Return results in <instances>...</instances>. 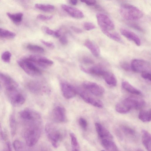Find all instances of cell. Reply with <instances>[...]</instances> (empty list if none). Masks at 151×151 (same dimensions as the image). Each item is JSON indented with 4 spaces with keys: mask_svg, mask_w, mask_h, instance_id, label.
Here are the masks:
<instances>
[{
    "mask_svg": "<svg viewBox=\"0 0 151 151\" xmlns=\"http://www.w3.org/2000/svg\"><path fill=\"white\" fill-rule=\"evenodd\" d=\"M9 123L11 134L13 137L15 134L17 129V122L14 113H12L10 116Z\"/></svg>",
    "mask_w": 151,
    "mask_h": 151,
    "instance_id": "25",
    "label": "cell"
},
{
    "mask_svg": "<svg viewBox=\"0 0 151 151\" xmlns=\"http://www.w3.org/2000/svg\"><path fill=\"white\" fill-rule=\"evenodd\" d=\"M115 133L116 136L118 138H119L120 140L122 139V135L120 132L119 130H115Z\"/></svg>",
    "mask_w": 151,
    "mask_h": 151,
    "instance_id": "49",
    "label": "cell"
},
{
    "mask_svg": "<svg viewBox=\"0 0 151 151\" xmlns=\"http://www.w3.org/2000/svg\"><path fill=\"white\" fill-rule=\"evenodd\" d=\"M83 88L94 96H102L105 91L104 88L99 84L94 82L86 81L83 83Z\"/></svg>",
    "mask_w": 151,
    "mask_h": 151,
    "instance_id": "10",
    "label": "cell"
},
{
    "mask_svg": "<svg viewBox=\"0 0 151 151\" xmlns=\"http://www.w3.org/2000/svg\"></svg>",
    "mask_w": 151,
    "mask_h": 151,
    "instance_id": "53",
    "label": "cell"
},
{
    "mask_svg": "<svg viewBox=\"0 0 151 151\" xmlns=\"http://www.w3.org/2000/svg\"><path fill=\"white\" fill-rule=\"evenodd\" d=\"M6 14L9 18L16 24L19 23L22 21L23 14L21 12L15 14L7 12Z\"/></svg>",
    "mask_w": 151,
    "mask_h": 151,
    "instance_id": "26",
    "label": "cell"
},
{
    "mask_svg": "<svg viewBox=\"0 0 151 151\" xmlns=\"http://www.w3.org/2000/svg\"><path fill=\"white\" fill-rule=\"evenodd\" d=\"M120 128L122 131L125 134L130 136H134L136 132L132 128L126 125H122Z\"/></svg>",
    "mask_w": 151,
    "mask_h": 151,
    "instance_id": "31",
    "label": "cell"
},
{
    "mask_svg": "<svg viewBox=\"0 0 151 151\" xmlns=\"http://www.w3.org/2000/svg\"><path fill=\"white\" fill-rule=\"evenodd\" d=\"M63 96L66 99H70L74 97L76 94L75 88L68 83L63 81L60 84Z\"/></svg>",
    "mask_w": 151,
    "mask_h": 151,
    "instance_id": "13",
    "label": "cell"
},
{
    "mask_svg": "<svg viewBox=\"0 0 151 151\" xmlns=\"http://www.w3.org/2000/svg\"><path fill=\"white\" fill-rule=\"evenodd\" d=\"M83 27L85 30L88 31L92 30L96 27L93 24L89 22H85L83 24Z\"/></svg>",
    "mask_w": 151,
    "mask_h": 151,
    "instance_id": "37",
    "label": "cell"
},
{
    "mask_svg": "<svg viewBox=\"0 0 151 151\" xmlns=\"http://www.w3.org/2000/svg\"><path fill=\"white\" fill-rule=\"evenodd\" d=\"M19 115L24 123L39 122L41 119L40 115L38 113L30 108H26L21 110Z\"/></svg>",
    "mask_w": 151,
    "mask_h": 151,
    "instance_id": "7",
    "label": "cell"
},
{
    "mask_svg": "<svg viewBox=\"0 0 151 151\" xmlns=\"http://www.w3.org/2000/svg\"><path fill=\"white\" fill-rule=\"evenodd\" d=\"M120 32L124 37L133 42L136 45L139 46L141 45V41L139 37L134 33L127 29L122 28Z\"/></svg>",
    "mask_w": 151,
    "mask_h": 151,
    "instance_id": "17",
    "label": "cell"
},
{
    "mask_svg": "<svg viewBox=\"0 0 151 151\" xmlns=\"http://www.w3.org/2000/svg\"><path fill=\"white\" fill-rule=\"evenodd\" d=\"M81 2L89 6L94 5L96 2V0H80Z\"/></svg>",
    "mask_w": 151,
    "mask_h": 151,
    "instance_id": "44",
    "label": "cell"
},
{
    "mask_svg": "<svg viewBox=\"0 0 151 151\" xmlns=\"http://www.w3.org/2000/svg\"><path fill=\"white\" fill-rule=\"evenodd\" d=\"M0 80L4 86L6 91L18 88V83L11 77L6 74L0 73Z\"/></svg>",
    "mask_w": 151,
    "mask_h": 151,
    "instance_id": "12",
    "label": "cell"
},
{
    "mask_svg": "<svg viewBox=\"0 0 151 151\" xmlns=\"http://www.w3.org/2000/svg\"><path fill=\"white\" fill-rule=\"evenodd\" d=\"M121 16L125 19L135 20L141 18L143 16L142 12L135 6L129 4L122 5L120 8Z\"/></svg>",
    "mask_w": 151,
    "mask_h": 151,
    "instance_id": "4",
    "label": "cell"
},
{
    "mask_svg": "<svg viewBox=\"0 0 151 151\" xmlns=\"http://www.w3.org/2000/svg\"><path fill=\"white\" fill-rule=\"evenodd\" d=\"M97 23L102 32L110 31L114 30V24L107 15L102 13H98L96 15Z\"/></svg>",
    "mask_w": 151,
    "mask_h": 151,
    "instance_id": "8",
    "label": "cell"
},
{
    "mask_svg": "<svg viewBox=\"0 0 151 151\" xmlns=\"http://www.w3.org/2000/svg\"><path fill=\"white\" fill-rule=\"evenodd\" d=\"M145 105V102L142 99L130 97L118 103L116 106L115 109L117 112L125 114L132 109H140L142 108Z\"/></svg>",
    "mask_w": 151,
    "mask_h": 151,
    "instance_id": "2",
    "label": "cell"
},
{
    "mask_svg": "<svg viewBox=\"0 0 151 151\" xmlns=\"http://www.w3.org/2000/svg\"><path fill=\"white\" fill-rule=\"evenodd\" d=\"M53 18L52 16H46L42 14L37 15V18L39 20L42 21H47Z\"/></svg>",
    "mask_w": 151,
    "mask_h": 151,
    "instance_id": "39",
    "label": "cell"
},
{
    "mask_svg": "<svg viewBox=\"0 0 151 151\" xmlns=\"http://www.w3.org/2000/svg\"><path fill=\"white\" fill-rule=\"evenodd\" d=\"M79 123L82 129L86 130L87 127V122L86 119L83 118H80L79 120Z\"/></svg>",
    "mask_w": 151,
    "mask_h": 151,
    "instance_id": "38",
    "label": "cell"
},
{
    "mask_svg": "<svg viewBox=\"0 0 151 151\" xmlns=\"http://www.w3.org/2000/svg\"><path fill=\"white\" fill-rule=\"evenodd\" d=\"M61 7L64 10L75 18L80 19L84 17L82 12L77 8L65 4L62 5Z\"/></svg>",
    "mask_w": 151,
    "mask_h": 151,
    "instance_id": "15",
    "label": "cell"
},
{
    "mask_svg": "<svg viewBox=\"0 0 151 151\" xmlns=\"http://www.w3.org/2000/svg\"><path fill=\"white\" fill-rule=\"evenodd\" d=\"M42 30L46 33L50 35H53L55 31L50 29L48 27L43 26L42 27Z\"/></svg>",
    "mask_w": 151,
    "mask_h": 151,
    "instance_id": "41",
    "label": "cell"
},
{
    "mask_svg": "<svg viewBox=\"0 0 151 151\" xmlns=\"http://www.w3.org/2000/svg\"><path fill=\"white\" fill-rule=\"evenodd\" d=\"M79 95L82 99L87 103L99 108L103 107V104L101 100L93 97L86 91L81 90L79 92Z\"/></svg>",
    "mask_w": 151,
    "mask_h": 151,
    "instance_id": "11",
    "label": "cell"
},
{
    "mask_svg": "<svg viewBox=\"0 0 151 151\" xmlns=\"http://www.w3.org/2000/svg\"><path fill=\"white\" fill-rule=\"evenodd\" d=\"M6 95L11 104L14 106L19 107L23 105L25 101V97L18 88L6 91Z\"/></svg>",
    "mask_w": 151,
    "mask_h": 151,
    "instance_id": "6",
    "label": "cell"
},
{
    "mask_svg": "<svg viewBox=\"0 0 151 151\" xmlns=\"http://www.w3.org/2000/svg\"><path fill=\"white\" fill-rule=\"evenodd\" d=\"M39 123L25 124L23 135L27 146L32 147L38 141L41 133Z\"/></svg>",
    "mask_w": 151,
    "mask_h": 151,
    "instance_id": "1",
    "label": "cell"
},
{
    "mask_svg": "<svg viewBox=\"0 0 151 151\" xmlns=\"http://www.w3.org/2000/svg\"><path fill=\"white\" fill-rule=\"evenodd\" d=\"M122 85L124 89L132 94L137 95L141 94V92L139 90L135 88L127 81H123Z\"/></svg>",
    "mask_w": 151,
    "mask_h": 151,
    "instance_id": "23",
    "label": "cell"
},
{
    "mask_svg": "<svg viewBox=\"0 0 151 151\" xmlns=\"http://www.w3.org/2000/svg\"><path fill=\"white\" fill-rule=\"evenodd\" d=\"M139 119L143 122H148L151 120V109L142 110L139 112Z\"/></svg>",
    "mask_w": 151,
    "mask_h": 151,
    "instance_id": "24",
    "label": "cell"
},
{
    "mask_svg": "<svg viewBox=\"0 0 151 151\" xmlns=\"http://www.w3.org/2000/svg\"><path fill=\"white\" fill-rule=\"evenodd\" d=\"M27 47L29 50L34 52L42 53L44 51L42 47L37 45L29 44L27 45Z\"/></svg>",
    "mask_w": 151,
    "mask_h": 151,
    "instance_id": "32",
    "label": "cell"
},
{
    "mask_svg": "<svg viewBox=\"0 0 151 151\" xmlns=\"http://www.w3.org/2000/svg\"><path fill=\"white\" fill-rule=\"evenodd\" d=\"M35 7L37 9L45 12H52L55 8L53 5L50 4H36Z\"/></svg>",
    "mask_w": 151,
    "mask_h": 151,
    "instance_id": "28",
    "label": "cell"
},
{
    "mask_svg": "<svg viewBox=\"0 0 151 151\" xmlns=\"http://www.w3.org/2000/svg\"><path fill=\"white\" fill-rule=\"evenodd\" d=\"M27 87L29 89L31 92L36 93L38 92L40 89L39 86L36 82L32 81L28 83Z\"/></svg>",
    "mask_w": 151,
    "mask_h": 151,
    "instance_id": "33",
    "label": "cell"
},
{
    "mask_svg": "<svg viewBox=\"0 0 151 151\" xmlns=\"http://www.w3.org/2000/svg\"><path fill=\"white\" fill-rule=\"evenodd\" d=\"M103 33L109 38L117 42H121L122 39L120 35L117 33L109 31L103 32Z\"/></svg>",
    "mask_w": 151,
    "mask_h": 151,
    "instance_id": "29",
    "label": "cell"
},
{
    "mask_svg": "<svg viewBox=\"0 0 151 151\" xmlns=\"http://www.w3.org/2000/svg\"><path fill=\"white\" fill-rule=\"evenodd\" d=\"M142 77L145 79H147L150 81L151 80V73L149 72H144L142 73Z\"/></svg>",
    "mask_w": 151,
    "mask_h": 151,
    "instance_id": "43",
    "label": "cell"
},
{
    "mask_svg": "<svg viewBox=\"0 0 151 151\" xmlns=\"http://www.w3.org/2000/svg\"><path fill=\"white\" fill-rule=\"evenodd\" d=\"M129 25L132 27H133L137 30H139L140 31H142V29L138 25L136 24H135V23H129Z\"/></svg>",
    "mask_w": 151,
    "mask_h": 151,
    "instance_id": "48",
    "label": "cell"
},
{
    "mask_svg": "<svg viewBox=\"0 0 151 151\" xmlns=\"http://www.w3.org/2000/svg\"><path fill=\"white\" fill-rule=\"evenodd\" d=\"M102 76L105 82L108 85L113 86L116 85V78L114 74L112 72L106 70Z\"/></svg>",
    "mask_w": 151,
    "mask_h": 151,
    "instance_id": "19",
    "label": "cell"
},
{
    "mask_svg": "<svg viewBox=\"0 0 151 151\" xmlns=\"http://www.w3.org/2000/svg\"><path fill=\"white\" fill-rule=\"evenodd\" d=\"M82 61L83 63L86 64H91L94 63L92 59L87 56H84L82 58Z\"/></svg>",
    "mask_w": 151,
    "mask_h": 151,
    "instance_id": "40",
    "label": "cell"
},
{
    "mask_svg": "<svg viewBox=\"0 0 151 151\" xmlns=\"http://www.w3.org/2000/svg\"><path fill=\"white\" fill-rule=\"evenodd\" d=\"M12 56L11 53L8 51H6L2 53L1 55L2 60L6 63H9Z\"/></svg>",
    "mask_w": 151,
    "mask_h": 151,
    "instance_id": "35",
    "label": "cell"
},
{
    "mask_svg": "<svg viewBox=\"0 0 151 151\" xmlns=\"http://www.w3.org/2000/svg\"><path fill=\"white\" fill-rule=\"evenodd\" d=\"M70 135L71 138L72 150L76 151L79 150V145L76 136L73 133H70Z\"/></svg>",
    "mask_w": 151,
    "mask_h": 151,
    "instance_id": "30",
    "label": "cell"
},
{
    "mask_svg": "<svg viewBox=\"0 0 151 151\" xmlns=\"http://www.w3.org/2000/svg\"><path fill=\"white\" fill-rule=\"evenodd\" d=\"M101 144L102 146L106 150L110 151H117L118 148L116 144L108 139H102Z\"/></svg>",
    "mask_w": 151,
    "mask_h": 151,
    "instance_id": "21",
    "label": "cell"
},
{
    "mask_svg": "<svg viewBox=\"0 0 151 151\" xmlns=\"http://www.w3.org/2000/svg\"><path fill=\"white\" fill-rule=\"evenodd\" d=\"M13 146L16 151L22 150L24 147L23 143L18 140H15L14 142Z\"/></svg>",
    "mask_w": 151,
    "mask_h": 151,
    "instance_id": "34",
    "label": "cell"
},
{
    "mask_svg": "<svg viewBox=\"0 0 151 151\" xmlns=\"http://www.w3.org/2000/svg\"><path fill=\"white\" fill-rule=\"evenodd\" d=\"M52 116L54 119L60 122H64L67 121L66 112L63 107L58 106L53 110Z\"/></svg>",
    "mask_w": 151,
    "mask_h": 151,
    "instance_id": "14",
    "label": "cell"
},
{
    "mask_svg": "<svg viewBox=\"0 0 151 151\" xmlns=\"http://www.w3.org/2000/svg\"><path fill=\"white\" fill-rule=\"evenodd\" d=\"M40 41L43 44L49 48H54L55 47V45L52 42L46 41L41 39Z\"/></svg>",
    "mask_w": 151,
    "mask_h": 151,
    "instance_id": "42",
    "label": "cell"
},
{
    "mask_svg": "<svg viewBox=\"0 0 151 151\" xmlns=\"http://www.w3.org/2000/svg\"><path fill=\"white\" fill-rule=\"evenodd\" d=\"M54 36L56 37H60L61 36L60 32V30H57L55 31Z\"/></svg>",
    "mask_w": 151,
    "mask_h": 151,
    "instance_id": "50",
    "label": "cell"
},
{
    "mask_svg": "<svg viewBox=\"0 0 151 151\" xmlns=\"http://www.w3.org/2000/svg\"><path fill=\"white\" fill-rule=\"evenodd\" d=\"M16 34L11 31L0 28V37L7 39H13Z\"/></svg>",
    "mask_w": 151,
    "mask_h": 151,
    "instance_id": "27",
    "label": "cell"
},
{
    "mask_svg": "<svg viewBox=\"0 0 151 151\" xmlns=\"http://www.w3.org/2000/svg\"><path fill=\"white\" fill-rule=\"evenodd\" d=\"M6 146L7 148L9 151L12 150V147L10 143L9 142H6Z\"/></svg>",
    "mask_w": 151,
    "mask_h": 151,
    "instance_id": "51",
    "label": "cell"
},
{
    "mask_svg": "<svg viewBox=\"0 0 151 151\" xmlns=\"http://www.w3.org/2000/svg\"><path fill=\"white\" fill-rule=\"evenodd\" d=\"M17 63L24 71L30 76H38L42 74L40 70L35 64L28 58L19 59Z\"/></svg>",
    "mask_w": 151,
    "mask_h": 151,
    "instance_id": "5",
    "label": "cell"
},
{
    "mask_svg": "<svg viewBox=\"0 0 151 151\" xmlns=\"http://www.w3.org/2000/svg\"><path fill=\"white\" fill-rule=\"evenodd\" d=\"M84 45L95 57H98L100 54V51L98 46L93 42L89 39L86 40Z\"/></svg>",
    "mask_w": 151,
    "mask_h": 151,
    "instance_id": "18",
    "label": "cell"
},
{
    "mask_svg": "<svg viewBox=\"0 0 151 151\" xmlns=\"http://www.w3.org/2000/svg\"><path fill=\"white\" fill-rule=\"evenodd\" d=\"M0 137L3 140L6 139V137L5 133L3 130L2 125L0 123Z\"/></svg>",
    "mask_w": 151,
    "mask_h": 151,
    "instance_id": "45",
    "label": "cell"
},
{
    "mask_svg": "<svg viewBox=\"0 0 151 151\" xmlns=\"http://www.w3.org/2000/svg\"><path fill=\"white\" fill-rule=\"evenodd\" d=\"M131 70L134 72L142 73L149 72L151 70V65L148 62L141 59H134L131 63Z\"/></svg>",
    "mask_w": 151,
    "mask_h": 151,
    "instance_id": "9",
    "label": "cell"
},
{
    "mask_svg": "<svg viewBox=\"0 0 151 151\" xmlns=\"http://www.w3.org/2000/svg\"><path fill=\"white\" fill-rule=\"evenodd\" d=\"M106 70L102 67L95 65L87 69L86 73L98 76H102Z\"/></svg>",
    "mask_w": 151,
    "mask_h": 151,
    "instance_id": "22",
    "label": "cell"
},
{
    "mask_svg": "<svg viewBox=\"0 0 151 151\" xmlns=\"http://www.w3.org/2000/svg\"><path fill=\"white\" fill-rule=\"evenodd\" d=\"M96 132L100 138L103 139H111L113 137L110 132L101 124L98 123L95 124Z\"/></svg>",
    "mask_w": 151,
    "mask_h": 151,
    "instance_id": "16",
    "label": "cell"
},
{
    "mask_svg": "<svg viewBox=\"0 0 151 151\" xmlns=\"http://www.w3.org/2000/svg\"><path fill=\"white\" fill-rule=\"evenodd\" d=\"M70 28L73 31L76 33L79 34L83 32V31L81 29L76 27L72 26Z\"/></svg>",
    "mask_w": 151,
    "mask_h": 151,
    "instance_id": "47",
    "label": "cell"
},
{
    "mask_svg": "<svg viewBox=\"0 0 151 151\" xmlns=\"http://www.w3.org/2000/svg\"><path fill=\"white\" fill-rule=\"evenodd\" d=\"M120 66L121 68L126 71H130L131 70V65L126 61H122L120 63Z\"/></svg>",
    "mask_w": 151,
    "mask_h": 151,
    "instance_id": "36",
    "label": "cell"
},
{
    "mask_svg": "<svg viewBox=\"0 0 151 151\" xmlns=\"http://www.w3.org/2000/svg\"><path fill=\"white\" fill-rule=\"evenodd\" d=\"M70 1L71 4L73 5H76L78 2L77 0H70Z\"/></svg>",
    "mask_w": 151,
    "mask_h": 151,
    "instance_id": "52",
    "label": "cell"
},
{
    "mask_svg": "<svg viewBox=\"0 0 151 151\" xmlns=\"http://www.w3.org/2000/svg\"><path fill=\"white\" fill-rule=\"evenodd\" d=\"M59 41L62 44L64 45L67 44L68 42L67 39L65 35H63L60 37Z\"/></svg>",
    "mask_w": 151,
    "mask_h": 151,
    "instance_id": "46",
    "label": "cell"
},
{
    "mask_svg": "<svg viewBox=\"0 0 151 151\" xmlns=\"http://www.w3.org/2000/svg\"><path fill=\"white\" fill-rule=\"evenodd\" d=\"M142 142L144 146L148 151L151 150V136L150 134L147 131L143 130L142 132Z\"/></svg>",
    "mask_w": 151,
    "mask_h": 151,
    "instance_id": "20",
    "label": "cell"
},
{
    "mask_svg": "<svg viewBox=\"0 0 151 151\" xmlns=\"http://www.w3.org/2000/svg\"><path fill=\"white\" fill-rule=\"evenodd\" d=\"M45 132L52 146L57 148L63 137L62 131L58 127L51 123H48L45 125Z\"/></svg>",
    "mask_w": 151,
    "mask_h": 151,
    "instance_id": "3",
    "label": "cell"
}]
</instances>
